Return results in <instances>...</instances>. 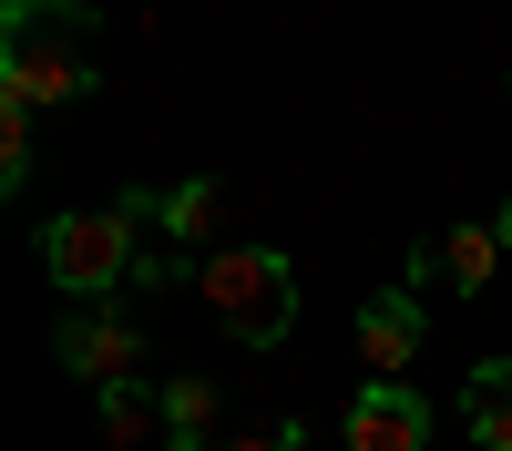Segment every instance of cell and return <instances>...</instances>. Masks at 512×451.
<instances>
[{
	"label": "cell",
	"mask_w": 512,
	"mask_h": 451,
	"mask_svg": "<svg viewBox=\"0 0 512 451\" xmlns=\"http://www.w3.org/2000/svg\"><path fill=\"white\" fill-rule=\"evenodd\" d=\"M461 431L482 451H512V359H482L472 380H461Z\"/></svg>",
	"instance_id": "ba28073f"
},
{
	"label": "cell",
	"mask_w": 512,
	"mask_h": 451,
	"mask_svg": "<svg viewBox=\"0 0 512 451\" xmlns=\"http://www.w3.org/2000/svg\"><path fill=\"white\" fill-rule=\"evenodd\" d=\"M226 451H308V421H277V431H246V441H226Z\"/></svg>",
	"instance_id": "4fadbf2b"
},
{
	"label": "cell",
	"mask_w": 512,
	"mask_h": 451,
	"mask_svg": "<svg viewBox=\"0 0 512 451\" xmlns=\"http://www.w3.org/2000/svg\"><path fill=\"white\" fill-rule=\"evenodd\" d=\"M52 359L72 369V380H93V390H134V380H144V328L93 298V308H72V318L52 328Z\"/></svg>",
	"instance_id": "277c9868"
},
{
	"label": "cell",
	"mask_w": 512,
	"mask_h": 451,
	"mask_svg": "<svg viewBox=\"0 0 512 451\" xmlns=\"http://www.w3.org/2000/svg\"><path fill=\"white\" fill-rule=\"evenodd\" d=\"M492 267H502V236H492V226H441V236L410 257V287H420V277H451V287H492Z\"/></svg>",
	"instance_id": "52a82bcc"
},
{
	"label": "cell",
	"mask_w": 512,
	"mask_h": 451,
	"mask_svg": "<svg viewBox=\"0 0 512 451\" xmlns=\"http://www.w3.org/2000/svg\"><path fill=\"white\" fill-rule=\"evenodd\" d=\"M216 410H226L216 380H164V441L175 451H216Z\"/></svg>",
	"instance_id": "9c48e42d"
},
{
	"label": "cell",
	"mask_w": 512,
	"mask_h": 451,
	"mask_svg": "<svg viewBox=\"0 0 512 451\" xmlns=\"http://www.w3.org/2000/svg\"><path fill=\"white\" fill-rule=\"evenodd\" d=\"M216 205H226V185H216V175H195V185H175V195H164V216H154V226L175 236V257L216 236Z\"/></svg>",
	"instance_id": "30bf717a"
},
{
	"label": "cell",
	"mask_w": 512,
	"mask_h": 451,
	"mask_svg": "<svg viewBox=\"0 0 512 451\" xmlns=\"http://www.w3.org/2000/svg\"><path fill=\"white\" fill-rule=\"evenodd\" d=\"M420 339H431V318H420L410 287H379V298H359V359H369V380H400V369L420 359Z\"/></svg>",
	"instance_id": "5b68a950"
},
{
	"label": "cell",
	"mask_w": 512,
	"mask_h": 451,
	"mask_svg": "<svg viewBox=\"0 0 512 451\" xmlns=\"http://www.w3.org/2000/svg\"><path fill=\"white\" fill-rule=\"evenodd\" d=\"M154 421H164V400H144V380H134V390H103V441H113V451H134Z\"/></svg>",
	"instance_id": "8fae6325"
},
{
	"label": "cell",
	"mask_w": 512,
	"mask_h": 451,
	"mask_svg": "<svg viewBox=\"0 0 512 451\" xmlns=\"http://www.w3.org/2000/svg\"><path fill=\"white\" fill-rule=\"evenodd\" d=\"M195 287H205V308H216L246 349H277L297 328V267L277 246H216V257L195 267Z\"/></svg>",
	"instance_id": "3957f363"
},
{
	"label": "cell",
	"mask_w": 512,
	"mask_h": 451,
	"mask_svg": "<svg viewBox=\"0 0 512 451\" xmlns=\"http://www.w3.org/2000/svg\"><path fill=\"white\" fill-rule=\"evenodd\" d=\"M492 236H502V257H512V205H502V216H492Z\"/></svg>",
	"instance_id": "5bb4252c"
},
{
	"label": "cell",
	"mask_w": 512,
	"mask_h": 451,
	"mask_svg": "<svg viewBox=\"0 0 512 451\" xmlns=\"http://www.w3.org/2000/svg\"><path fill=\"white\" fill-rule=\"evenodd\" d=\"M431 441V400L400 390V380H369L349 400V451H420Z\"/></svg>",
	"instance_id": "8992f818"
},
{
	"label": "cell",
	"mask_w": 512,
	"mask_h": 451,
	"mask_svg": "<svg viewBox=\"0 0 512 451\" xmlns=\"http://www.w3.org/2000/svg\"><path fill=\"white\" fill-rule=\"evenodd\" d=\"M31 185V113L0 93V195H21Z\"/></svg>",
	"instance_id": "7c38bea8"
},
{
	"label": "cell",
	"mask_w": 512,
	"mask_h": 451,
	"mask_svg": "<svg viewBox=\"0 0 512 451\" xmlns=\"http://www.w3.org/2000/svg\"><path fill=\"white\" fill-rule=\"evenodd\" d=\"M72 41H93V11H41V0H11L0 11V93L21 113H62L93 93V52H72Z\"/></svg>",
	"instance_id": "6da1fadb"
},
{
	"label": "cell",
	"mask_w": 512,
	"mask_h": 451,
	"mask_svg": "<svg viewBox=\"0 0 512 451\" xmlns=\"http://www.w3.org/2000/svg\"><path fill=\"white\" fill-rule=\"evenodd\" d=\"M144 216H164V195H113V205H93V216H52L41 226V267L62 277V298H113L123 277H134V257H144Z\"/></svg>",
	"instance_id": "7a4b0ae2"
}]
</instances>
